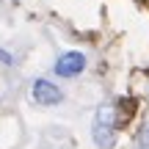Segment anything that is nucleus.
I'll use <instances>...</instances> for the list:
<instances>
[{
	"mask_svg": "<svg viewBox=\"0 0 149 149\" xmlns=\"http://www.w3.org/2000/svg\"><path fill=\"white\" fill-rule=\"evenodd\" d=\"M91 135H94V144L100 149H108L116 138V108L111 102L97 108L94 113V124H91Z\"/></svg>",
	"mask_w": 149,
	"mask_h": 149,
	"instance_id": "nucleus-1",
	"label": "nucleus"
},
{
	"mask_svg": "<svg viewBox=\"0 0 149 149\" xmlns=\"http://www.w3.org/2000/svg\"><path fill=\"white\" fill-rule=\"evenodd\" d=\"M31 97H33V102H36V105L53 108V105H58V102L64 100V91H61L55 83H50L47 77H39V80H33Z\"/></svg>",
	"mask_w": 149,
	"mask_h": 149,
	"instance_id": "nucleus-2",
	"label": "nucleus"
},
{
	"mask_svg": "<svg viewBox=\"0 0 149 149\" xmlns=\"http://www.w3.org/2000/svg\"><path fill=\"white\" fill-rule=\"evenodd\" d=\"M83 69H86V55L77 53V50L61 53L58 58H55V66H53V72L58 74V77H77Z\"/></svg>",
	"mask_w": 149,
	"mask_h": 149,
	"instance_id": "nucleus-3",
	"label": "nucleus"
},
{
	"mask_svg": "<svg viewBox=\"0 0 149 149\" xmlns=\"http://www.w3.org/2000/svg\"><path fill=\"white\" fill-rule=\"evenodd\" d=\"M11 61H14V58H11L6 50H0V64H11Z\"/></svg>",
	"mask_w": 149,
	"mask_h": 149,
	"instance_id": "nucleus-4",
	"label": "nucleus"
}]
</instances>
